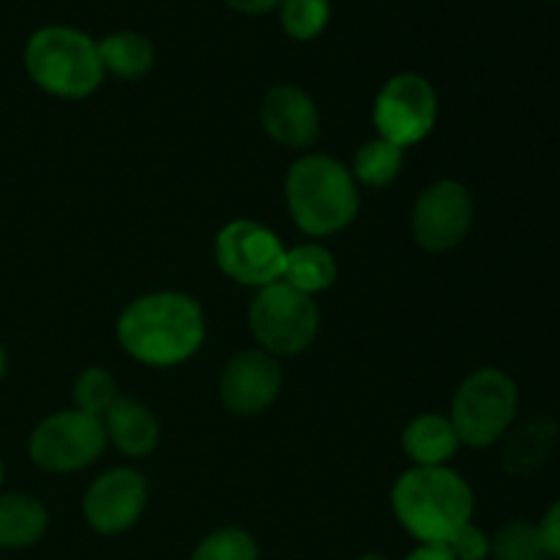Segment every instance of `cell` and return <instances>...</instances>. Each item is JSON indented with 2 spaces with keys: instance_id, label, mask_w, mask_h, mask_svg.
<instances>
[{
  "instance_id": "obj_27",
  "label": "cell",
  "mask_w": 560,
  "mask_h": 560,
  "mask_svg": "<svg viewBox=\"0 0 560 560\" xmlns=\"http://www.w3.org/2000/svg\"><path fill=\"white\" fill-rule=\"evenodd\" d=\"M405 560H454L446 545H419Z\"/></svg>"
},
{
  "instance_id": "obj_8",
  "label": "cell",
  "mask_w": 560,
  "mask_h": 560,
  "mask_svg": "<svg viewBox=\"0 0 560 560\" xmlns=\"http://www.w3.org/2000/svg\"><path fill=\"white\" fill-rule=\"evenodd\" d=\"M217 266L244 288L260 290L282 279L288 246L271 228L255 219H233L213 241Z\"/></svg>"
},
{
  "instance_id": "obj_5",
  "label": "cell",
  "mask_w": 560,
  "mask_h": 560,
  "mask_svg": "<svg viewBox=\"0 0 560 560\" xmlns=\"http://www.w3.org/2000/svg\"><path fill=\"white\" fill-rule=\"evenodd\" d=\"M520 410V392L512 375L498 366H481L470 372L452 399V419L459 443L470 448H487L501 441L514 424Z\"/></svg>"
},
{
  "instance_id": "obj_31",
  "label": "cell",
  "mask_w": 560,
  "mask_h": 560,
  "mask_svg": "<svg viewBox=\"0 0 560 560\" xmlns=\"http://www.w3.org/2000/svg\"><path fill=\"white\" fill-rule=\"evenodd\" d=\"M536 560H550V558H536Z\"/></svg>"
},
{
  "instance_id": "obj_13",
  "label": "cell",
  "mask_w": 560,
  "mask_h": 560,
  "mask_svg": "<svg viewBox=\"0 0 560 560\" xmlns=\"http://www.w3.org/2000/svg\"><path fill=\"white\" fill-rule=\"evenodd\" d=\"M260 126L277 145L306 151L320 140V109L299 85H273L262 96Z\"/></svg>"
},
{
  "instance_id": "obj_23",
  "label": "cell",
  "mask_w": 560,
  "mask_h": 560,
  "mask_svg": "<svg viewBox=\"0 0 560 560\" xmlns=\"http://www.w3.org/2000/svg\"><path fill=\"white\" fill-rule=\"evenodd\" d=\"M490 556L495 560H536L545 558L541 552L539 528L525 520H514L506 523L495 536L490 539Z\"/></svg>"
},
{
  "instance_id": "obj_7",
  "label": "cell",
  "mask_w": 560,
  "mask_h": 560,
  "mask_svg": "<svg viewBox=\"0 0 560 560\" xmlns=\"http://www.w3.org/2000/svg\"><path fill=\"white\" fill-rule=\"evenodd\" d=\"M107 448L102 419L69 408L49 413L27 438V457L47 474H77L96 463Z\"/></svg>"
},
{
  "instance_id": "obj_2",
  "label": "cell",
  "mask_w": 560,
  "mask_h": 560,
  "mask_svg": "<svg viewBox=\"0 0 560 560\" xmlns=\"http://www.w3.org/2000/svg\"><path fill=\"white\" fill-rule=\"evenodd\" d=\"M392 509L399 525L421 545H446L463 525L474 523L476 498L468 481L448 465H413L394 481Z\"/></svg>"
},
{
  "instance_id": "obj_29",
  "label": "cell",
  "mask_w": 560,
  "mask_h": 560,
  "mask_svg": "<svg viewBox=\"0 0 560 560\" xmlns=\"http://www.w3.org/2000/svg\"><path fill=\"white\" fill-rule=\"evenodd\" d=\"M353 560H386V558L377 556V552H366V556H359V558H353Z\"/></svg>"
},
{
  "instance_id": "obj_15",
  "label": "cell",
  "mask_w": 560,
  "mask_h": 560,
  "mask_svg": "<svg viewBox=\"0 0 560 560\" xmlns=\"http://www.w3.org/2000/svg\"><path fill=\"white\" fill-rule=\"evenodd\" d=\"M459 435L443 413H421L402 430V452L419 468H441L459 452Z\"/></svg>"
},
{
  "instance_id": "obj_16",
  "label": "cell",
  "mask_w": 560,
  "mask_h": 560,
  "mask_svg": "<svg viewBox=\"0 0 560 560\" xmlns=\"http://www.w3.org/2000/svg\"><path fill=\"white\" fill-rule=\"evenodd\" d=\"M49 528V512L31 492H0V550H27Z\"/></svg>"
},
{
  "instance_id": "obj_20",
  "label": "cell",
  "mask_w": 560,
  "mask_h": 560,
  "mask_svg": "<svg viewBox=\"0 0 560 560\" xmlns=\"http://www.w3.org/2000/svg\"><path fill=\"white\" fill-rule=\"evenodd\" d=\"M331 20V0H282L279 22L293 42H312Z\"/></svg>"
},
{
  "instance_id": "obj_19",
  "label": "cell",
  "mask_w": 560,
  "mask_h": 560,
  "mask_svg": "<svg viewBox=\"0 0 560 560\" xmlns=\"http://www.w3.org/2000/svg\"><path fill=\"white\" fill-rule=\"evenodd\" d=\"M405 167V148L394 145V142L375 137V140L364 142L353 156V173L355 184L370 186V189H383V186L394 184Z\"/></svg>"
},
{
  "instance_id": "obj_22",
  "label": "cell",
  "mask_w": 560,
  "mask_h": 560,
  "mask_svg": "<svg viewBox=\"0 0 560 560\" xmlns=\"http://www.w3.org/2000/svg\"><path fill=\"white\" fill-rule=\"evenodd\" d=\"M191 560H260V547L244 528H219L195 547Z\"/></svg>"
},
{
  "instance_id": "obj_28",
  "label": "cell",
  "mask_w": 560,
  "mask_h": 560,
  "mask_svg": "<svg viewBox=\"0 0 560 560\" xmlns=\"http://www.w3.org/2000/svg\"><path fill=\"white\" fill-rule=\"evenodd\" d=\"M5 370H9V355H5V348L0 345V381L5 377Z\"/></svg>"
},
{
  "instance_id": "obj_21",
  "label": "cell",
  "mask_w": 560,
  "mask_h": 560,
  "mask_svg": "<svg viewBox=\"0 0 560 560\" xmlns=\"http://www.w3.org/2000/svg\"><path fill=\"white\" fill-rule=\"evenodd\" d=\"M118 397V383H115V377L104 366H88V370H82L74 377L71 399H74V408L82 410V413H91L96 419H102L109 410V405Z\"/></svg>"
},
{
  "instance_id": "obj_12",
  "label": "cell",
  "mask_w": 560,
  "mask_h": 560,
  "mask_svg": "<svg viewBox=\"0 0 560 560\" xmlns=\"http://www.w3.org/2000/svg\"><path fill=\"white\" fill-rule=\"evenodd\" d=\"M282 394L279 361L266 350H241L224 364L219 377V397L228 413L252 419L271 408Z\"/></svg>"
},
{
  "instance_id": "obj_26",
  "label": "cell",
  "mask_w": 560,
  "mask_h": 560,
  "mask_svg": "<svg viewBox=\"0 0 560 560\" xmlns=\"http://www.w3.org/2000/svg\"><path fill=\"white\" fill-rule=\"evenodd\" d=\"M233 11L246 16H260V14H271V11L279 9L282 0H224Z\"/></svg>"
},
{
  "instance_id": "obj_24",
  "label": "cell",
  "mask_w": 560,
  "mask_h": 560,
  "mask_svg": "<svg viewBox=\"0 0 560 560\" xmlns=\"http://www.w3.org/2000/svg\"><path fill=\"white\" fill-rule=\"evenodd\" d=\"M448 552L454 560H487L490 558V536L481 528H476L474 523L463 525L452 539L446 541Z\"/></svg>"
},
{
  "instance_id": "obj_4",
  "label": "cell",
  "mask_w": 560,
  "mask_h": 560,
  "mask_svg": "<svg viewBox=\"0 0 560 560\" xmlns=\"http://www.w3.org/2000/svg\"><path fill=\"white\" fill-rule=\"evenodd\" d=\"M25 71L55 98H88L104 82L98 42L71 25H44L25 44Z\"/></svg>"
},
{
  "instance_id": "obj_3",
  "label": "cell",
  "mask_w": 560,
  "mask_h": 560,
  "mask_svg": "<svg viewBox=\"0 0 560 560\" xmlns=\"http://www.w3.org/2000/svg\"><path fill=\"white\" fill-rule=\"evenodd\" d=\"M290 219L310 238L342 233L359 217L361 195L350 167L326 153H304L284 178Z\"/></svg>"
},
{
  "instance_id": "obj_9",
  "label": "cell",
  "mask_w": 560,
  "mask_h": 560,
  "mask_svg": "<svg viewBox=\"0 0 560 560\" xmlns=\"http://www.w3.org/2000/svg\"><path fill=\"white\" fill-rule=\"evenodd\" d=\"M377 137L410 148L432 135L438 124V93L427 77L402 71L383 82L372 107Z\"/></svg>"
},
{
  "instance_id": "obj_32",
  "label": "cell",
  "mask_w": 560,
  "mask_h": 560,
  "mask_svg": "<svg viewBox=\"0 0 560 560\" xmlns=\"http://www.w3.org/2000/svg\"><path fill=\"white\" fill-rule=\"evenodd\" d=\"M552 3H560V0H552Z\"/></svg>"
},
{
  "instance_id": "obj_11",
  "label": "cell",
  "mask_w": 560,
  "mask_h": 560,
  "mask_svg": "<svg viewBox=\"0 0 560 560\" xmlns=\"http://www.w3.org/2000/svg\"><path fill=\"white\" fill-rule=\"evenodd\" d=\"M148 509V481L135 468H109L88 485L82 517L96 534L118 536L140 523Z\"/></svg>"
},
{
  "instance_id": "obj_30",
  "label": "cell",
  "mask_w": 560,
  "mask_h": 560,
  "mask_svg": "<svg viewBox=\"0 0 560 560\" xmlns=\"http://www.w3.org/2000/svg\"><path fill=\"white\" fill-rule=\"evenodd\" d=\"M3 481H5V465L3 459H0V487H3Z\"/></svg>"
},
{
  "instance_id": "obj_25",
  "label": "cell",
  "mask_w": 560,
  "mask_h": 560,
  "mask_svg": "<svg viewBox=\"0 0 560 560\" xmlns=\"http://www.w3.org/2000/svg\"><path fill=\"white\" fill-rule=\"evenodd\" d=\"M536 528H539L541 552H545V558L560 560V498L547 509L545 517H541V523L536 525Z\"/></svg>"
},
{
  "instance_id": "obj_17",
  "label": "cell",
  "mask_w": 560,
  "mask_h": 560,
  "mask_svg": "<svg viewBox=\"0 0 560 560\" xmlns=\"http://www.w3.org/2000/svg\"><path fill=\"white\" fill-rule=\"evenodd\" d=\"M337 260H334L331 252L323 244H317V241L290 246L288 255H284L282 282L301 290V293L312 295V299H315L317 293H326V290L337 282Z\"/></svg>"
},
{
  "instance_id": "obj_6",
  "label": "cell",
  "mask_w": 560,
  "mask_h": 560,
  "mask_svg": "<svg viewBox=\"0 0 560 560\" xmlns=\"http://www.w3.org/2000/svg\"><path fill=\"white\" fill-rule=\"evenodd\" d=\"M249 331L260 350L277 355H299L310 348L320 331V306L312 295L273 282L255 290L249 304Z\"/></svg>"
},
{
  "instance_id": "obj_18",
  "label": "cell",
  "mask_w": 560,
  "mask_h": 560,
  "mask_svg": "<svg viewBox=\"0 0 560 560\" xmlns=\"http://www.w3.org/2000/svg\"><path fill=\"white\" fill-rule=\"evenodd\" d=\"M98 58H102L104 74L118 80H140L153 69L156 49L148 36L137 31H115L98 42Z\"/></svg>"
},
{
  "instance_id": "obj_1",
  "label": "cell",
  "mask_w": 560,
  "mask_h": 560,
  "mask_svg": "<svg viewBox=\"0 0 560 560\" xmlns=\"http://www.w3.org/2000/svg\"><path fill=\"white\" fill-rule=\"evenodd\" d=\"M120 350L153 370L186 364L206 342V315L197 299L159 290L129 301L115 323Z\"/></svg>"
},
{
  "instance_id": "obj_10",
  "label": "cell",
  "mask_w": 560,
  "mask_h": 560,
  "mask_svg": "<svg viewBox=\"0 0 560 560\" xmlns=\"http://www.w3.org/2000/svg\"><path fill=\"white\" fill-rule=\"evenodd\" d=\"M474 228V197L459 180L443 178L427 186L410 213V233L432 255L452 252Z\"/></svg>"
},
{
  "instance_id": "obj_14",
  "label": "cell",
  "mask_w": 560,
  "mask_h": 560,
  "mask_svg": "<svg viewBox=\"0 0 560 560\" xmlns=\"http://www.w3.org/2000/svg\"><path fill=\"white\" fill-rule=\"evenodd\" d=\"M107 443L131 459L151 457L162 438V427L153 410L131 394H120L107 413L102 416Z\"/></svg>"
}]
</instances>
